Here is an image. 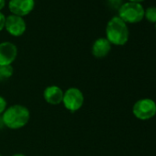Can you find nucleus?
Instances as JSON below:
<instances>
[{"label":"nucleus","instance_id":"nucleus-4","mask_svg":"<svg viewBox=\"0 0 156 156\" xmlns=\"http://www.w3.org/2000/svg\"><path fill=\"white\" fill-rule=\"evenodd\" d=\"M132 113L140 120H149L156 115V103L151 98L140 99L134 103Z\"/></svg>","mask_w":156,"mask_h":156},{"label":"nucleus","instance_id":"nucleus-12","mask_svg":"<svg viewBox=\"0 0 156 156\" xmlns=\"http://www.w3.org/2000/svg\"><path fill=\"white\" fill-rule=\"evenodd\" d=\"M144 17L151 23H156V7H150L144 11Z\"/></svg>","mask_w":156,"mask_h":156},{"label":"nucleus","instance_id":"nucleus-7","mask_svg":"<svg viewBox=\"0 0 156 156\" xmlns=\"http://www.w3.org/2000/svg\"><path fill=\"white\" fill-rule=\"evenodd\" d=\"M18 55L17 46L10 41L0 43V66L11 65Z\"/></svg>","mask_w":156,"mask_h":156},{"label":"nucleus","instance_id":"nucleus-21","mask_svg":"<svg viewBox=\"0 0 156 156\" xmlns=\"http://www.w3.org/2000/svg\"><path fill=\"white\" fill-rule=\"evenodd\" d=\"M0 156H2V155H1V154H0Z\"/></svg>","mask_w":156,"mask_h":156},{"label":"nucleus","instance_id":"nucleus-9","mask_svg":"<svg viewBox=\"0 0 156 156\" xmlns=\"http://www.w3.org/2000/svg\"><path fill=\"white\" fill-rule=\"evenodd\" d=\"M63 93L64 92L61 87L57 86H50L45 88L43 92V98L48 104L56 106L62 102Z\"/></svg>","mask_w":156,"mask_h":156},{"label":"nucleus","instance_id":"nucleus-20","mask_svg":"<svg viewBox=\"0 0 156 156\" xmlns=\"http://www.w3.org/2000/svg\"><path fill=\"white\" fill-rule=\"evenodd\" d=\"M155 30H156V23H155Z\"/></svg>","mask_w":156,"mask_h":156},{"label":"nucleus","instance_id":"nucleus-18","mask_svg":"<svg viewBox=\"0 0 156 156\" xmlns=\"http://www.w3.org/2000/svg\"><path fill=\"white\" fill-rule=\"evenodd\" d=\"M144 0H129V2H135V3H140Z\"/></svg>","mask_w":156,"mask_h":156},{"label":"nucleus","instance_id":"nucleus-1","mask_svg":"<svg viewBox=\"0 0 156 156\" xmlns=\"http://www.w3.org/2000/svg\"><path fill=\"white\" fill-rule=\"evenodd\" d=\"M30 119V110L23 105L16 104L7 108L2 114L5 127L11 129H19L25 127Z\"/></svg>","mask_w":156,"mask_h":156},{"label":"nucleus","instance_id":"nucleus-15","mask_svg":"<svg viewBox=\"0 0 156 156\" xmlns=\"http://www.w3.org/2000/svg\"><path fill=\"white\" fill-rule=\"evenodd\" d=\"M109 1V3L111 4V5H116V6H119V4H120V1L121 0H108ZM120 7V6H119Z\"/></svg>","mask_w":156,"mask_h":156},{"label":"nucleus","instance_id":"nucleus-3","mask_svg":"<svg viewBox=\"0 0 156 156\" xmlns=\"http://www.w3.org/2000/svg\"><path fill=\"white\" fill-rule=\"evenodd\" d=\"M144 9L140 3L127 2L119 9V17L125 23H138L144 18Z\"/></svg>","mask_w":156,"mask_h":156},{"label":"nucleus","instance_id":"nucleus-10","mask_svg":"<svg viewBox=\"0 0 156 156\" xmlns=\"http://www.w3.org/2000/svg\"><path fill=\"white\" fill-rule=\"evenodd\" d=\"M111 51V43L107 38H98L92 46V54L96 58H104Z\"/></svg>","mask_w":156,"mask_h":156},{"label":"nucleus","instance_id":"nucleus-8","mask_svg":"<svg viewBox=\"0 0 156 156\" xmlns=\"http://www.w3.org/2000/svg\"><path fill=\"white\" fill-rule=\"evenodd\" d=\"M35 7V0H9V9L13 15L24 17L30 14Z\"/></svg>","mask_w":156,"mask_h":156},{"label":"nucleus","instance_id":"nucleus-11","mask_svg":"<svg viewBox=\"0 0 156 156\" xmlns=\"http://www.w3.org/2000/svg\"><path fill=\"white\" fill-rule=\"evenodd\" d=\"M14 69L12 65H3L0 66V82H4L13 75Z\"/></svg>","mask_w":156,"mask_h":156},{"label":"nucleus","instance_id":"nucleus-13","mask_svg":"<svg viewBox=\"0 0 156 156\" xmlns=\"http://www.w3.org/2000/svg\"><path fill=\"white\" fill-rule=\"evenodd\" d=\"M6 109H7V101L2 96H0V116L4 113Z\"/></svg>","mask_w":156,"mask_h":156},{"label":"nucleus","instance_id":"nucleus-14","mask_svg":"<svg viewBox=\"0 0 156 156\" xmlns=\"http://www.w3.org/2000/svg\"><path fill=\"white\" fill-rule=\"evenodd\" d=\"M5 23H6V16L0 11V31L5 28Z\"/></svg>","mask_w":156,"mask_h":156},{"label":"nucleus","instance_id":"nucleus-16","mask_svg":"<svg viewBox=\"0 0 156 156\" xmlns=\"http://www.w3.org/2000/svg\"><path fill=\"white\" fill-rule=\"evenodd\" d=\"M5 5H6V0H0V10L4 9Z\"/></svg>","mask_w":156,"mask_h":156},{"label":"nucleus","instance_id":"nucleus-19","mask_svg":"<svg viewBox=\"0 0 156 156\" xmlns=\"http://www.w3.org/2000/svg\"><path fill=\"white\" fill-rule=\"evenodd\" d=\"M12 156H26V155H24L22 153H16V154H13Z\"/></svg>","mask_w":156,"mask_h":156},{"label":"nucleus","instance_id":"nucleus-17","mask_svg":"<svg viewBox=\"0 0 156 156\" xmlns=\"http://www.w3.org/2000/svg\"><path fill=\"white\" fill-rule=\"evenodd\" d=\"M3 127H5L4 125V122H3V119H2V115L0 116V129H2Z\"/></svg>","mask_w":156,"mask_h":156},{"label":"nucleus","instance_id":"nucleus-2","mask_svg":"<svg viewBox=\"0 0 156 156\" xmlns=\"http://www.w3.org/2000/svg\"><path fill=\"white\" fill-rule=\"evenodd\" d=\"M106 38L114 45L122 46L129 41V31L125 23L119 16L113 17L107 24L106 27Z\"/></svg>","mask_w":156,"mask_h":156},{"label":"nucleus","instance_id":"nucleus-5","mask_svg":"<svg viewBox=\"0 0 156 156\" xmlns=\"http://www.w3.org/2000/svg\"><path fill=\"white\" fill-rule=\"evenodd\" d=\"M85 101L83 92L77 87H70L63 93L62 104L70 112L79 110Z\"/></svg>","mask_w":156,"mask_h":156},{"label":"nucleus","instance_id":"nucleus-6","mask_svg":"<svg viewBox=\"0 0 156 156\" xmlns=\"http://www.w3.org/2000/svg\"><path fill=\"white\" fill-rule=\"evenodd\" d=\"M26 28H27V25L22 17L13 15V14L6 17L5 29L12 36L20 37L23 35L24 32L26 31Z\"/></svg>","mask_w":156,"mask_h":156}]
</instances>
